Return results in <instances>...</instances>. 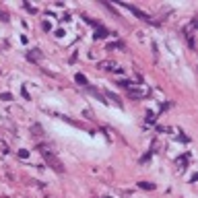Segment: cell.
I'll return each mask as SVG.
<instances>
[{"mask_svg": "<svg viewBox=\"0 0 198 198\" xmlns=\"http://www.w3.org/2000/svg\"><path fill=\"white\" fill-rule=\"evenodd\" d=\"M39 153H41V157L45 159V163H47L56 173H64V163L54 155V151H50L45 145H39Z\"/></svg>", "mask_w": 198, "mask_h": 198, "instance_id": "cell-1", "label": "cell"}, {"mask_svg": "<svg viewBox=\"0 0 198 198\" xmlns=\"http://www.w3.org/2000/svg\"><path fill=\"white\" fill-rule=\"evenodd\" d=\"M120 4H122L124 8H128V10H130L132 15H136V17L140 19V21H147V23H153V19H151V17H149L147 12H142L140 8H136V6H132V4H128V2H120Z\"/></svg>", "mask_w": 198, "mask_h": 198, "instance_id": "cell-2", "label": "cell"}, {"mask_svg": "<svg viewBox=\"0 0 198 198\" xmlns=\"http://www.w3.org/2000/svg\"><path fill=\"white\" fill-rule=\"evenodd\" d=\"M194 29H196V19H192V23L186 27V39H188V43H190L192 50L196 47V43H194Z\"/></svg>", "mask_w": 198, "mask_h": 198, "instance_id": "cell-3", "label": "cell"}, {"mask_svg": "<svg viewBox=\"0 0 198 198\" xmlns=\"http://www.w3.org/2000/svg\"><path fill=\"white\" fill-rule=\"evenodd\" d=\"M99 68H103V70H114V72H120L122 68H120L116 62H112V60H105V62H99Z\"/></svg>", "mask_w": 198, "mask_h": 198, "instance_id": "cell-4", "label": "cell"}, {"mask_svg": "<svg viewBox=\"0 0 198 198\" xmlns=\"http://www.w3.org/2000/svg\"><path fill=\"white\" fill-rule=\"evenodd\" d=\"M27 58H29V60H35V62H37V60H41V52H39V50H31V52L27 54Z\"/></svg>", "mask_w": 198, "mask_h": 198, "instance_id": "cell-5", "label": "cell"}, {"mask_svg": "<svg viewBox=\"0 0 198 198\" xmlns=\"http://www.w3.org/2000/svg\"><path fill=\"white\" fill-rule=\"evenodd\" d=\"M128 95H130V97H136V99H138V97H145L147 93H145V91H136V89H128Z\"/></svg>", "mask_w": 198, "mask_h": 198, "instance_id": "cell-6", "label": "cell"}, {"mask_svg": "<svg viewBox=\"0 0 198 198\" xmlns=\"http://www.w3.org/2000/svg\"><path fill=\"white\" fill-rule=\"evenodd\" d=\"M95 37H97V39H103V37H107V31H105L103 27H99L97 33H95Z\"/></svg>", "mask_w": 198, "mask_h": 198, "instance_id": "cell-7", "label": "cell"}, {"mask_svg": "<svg viewBox=\"0 0 198 198\" xmlns=\"http://www.w3.org/2000/svg\"><path fill=\"white\" fill-rule=\"evenodd\" d=\"M138 186H140L142 190H153V188H155V184H151V182H138Z\"/></svg>", "mask_w": 198, "mask_h": 198, "instance_id": "cell-8", "label": "cell"}, {"mask_svg": "<svg viewBox=\"0 0 198 198\" xmlns=\"http://www.w3.org/2000/svg\"><path fill=\"white\" fill-rule=\"evenodd\" d=\"M75 80H77V83H79V85H83V87H87V77H83V75H77V77H75Z\"/></svg>", "mask_w": 198, "mask_h": 198, "instance_id": "cell-9", "label": "cell"}, {"mask_svg": "<svg viewBox=\"0 0 198 198\" xmlns=\"http://www.w3.org/2000/svg\"><path fill=\"white\" fill-rule=\"evenodd\" d=\"M120 85H122V87H126V89H132V87H134L130 80H120Z\"/></svg>", "mask_w": 198, "mask_h": 198, "instance_id": "cell-10", "label": "cell"}, {"mask_svg": "<svg viewBox=\"0 0 198 198\" xmlns=\"http://www.w3.org/2000/svg\"><path fill=\"white\" fill-rule=\"evenodd\" d=\"M107 97H110L112 101H116V103H118L120 107H122V103H120V99H118V97H116V95H114V93H107Z\"/></svg>", "mask_w": 198, "mask_h": 198, "instance_id": "cell-11", "label": "cell"}, {"mask_svg": "<svg viewBox=\"0 0 198 198\" xmlns=\"http://www.w3.org/2000/svg\"><path fill=\"white\" fill-rule=\"evenodd\" d=\"M0 99H4V101H10V99H12V95H10V93H2V95H0Z\"/></svg>", "mask_w": 198, "mask_h": 198, "instance_id": "cell-12", "label": "cell"}, {"mask_svg": "<svg viewBox=\"0 0 198 198\" xmlns=\"http://www.w3.org/2000/svg\"><path fill=\"white\" fill-rule=\"evenodd\" d=\"M27 155H29V151H27V149H21V151H19V157H27Z\"/></svg>", "mask_w": 198, "mask_h": 198, "instance_id": "cell-13", "label": "cell"}, {"mask_svg": "<svg viewBox=\"0 0 198 198\" xmlns=\"http://www.w3.org/2000/svg\"><path fill=\"white\" fill-rule=\"evenodd\" d=\"M0 17H2V19H4V21H6V19H8V15H6V12H4V10H2V8H0Z\"/></svg>", "mask_w": 198, "mask_h": 198, "instance_id": "cell-14", "label": "cell"}]
</instances>
